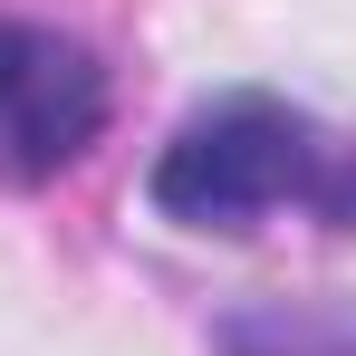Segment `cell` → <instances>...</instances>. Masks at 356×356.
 Masks as SVG:
<instances>
[{
  "mask_svg": "<svg viewBox=\"0 0 356 356\" xmlns=\"http://www.w3.org/2000/svg\"><path fill=\"white\" fill-rule=\"evenodd\" d=\"M106 135V67L39 19H0V174L49 183Z\"/></svg>",
  "mask_w": 356,
  "mask_h": 356,
  "instance_id": "cell-2",
  "label": "cell"
},
{
  "mask_svg": "<svg viewBox=\"0 0 356 356\" xmlns=\"http://www.w3.org/2000/svg\"><path fill=\"white\" fill-rule=\"evenodd\" d=\"M145 193L183 232H250L280 202H308L318 222L356 232V145H327L280 97H222L174 125Z\"/></svg>",
  "mask_w": 356,
  "mask_h": 356,
  "instance_id": "cell-1",
  "label": "cell"
}]
</instances>
